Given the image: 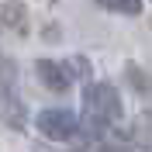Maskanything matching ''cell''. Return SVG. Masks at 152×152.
Here are the masks:
<instances>
[{"label": "cell", "mask_w": 152, "mask_h": 152, "mask_svg": "<svg viewBox=\"0 0 152 152\" xmlns=\"http://www.w3.org/2000/svg\"><path fill=\"white\" fill-rule=\"evenodd\" d=\"M83 114L97 118L104 124H114L121 118V97L111 83H90L83 90Z\"/></svg>", "instance_id": "1"}, {"label": "cell", "mask_w": 152, "mask_h": 152, "mask_svg": "<svg viewBox=\"0 0 152 152\" xmlns=\"http://www.w3.org/2000/svg\"><path fill=\"white\" fill-rule=\"evenodd\" d=\"M76 114L66 111V107H48V111L38 114V132L45 135V138H56V142H62V138H73L76 135Z\"/></svg>", "instance_id": "2"}, {"label": "cell", "mask_w": 152, "mask_h": 152, "mask_svg": "<svg viewBox=\"0 0 152 152\" xmlns=\"http://www.w3.org/2000/svg\"><path fill=\"white\" fill-rule=\"evenodd\" d=\"M35 73L42 76V83H45L48 90H56V94L69 90V83H73L69 69L62 66V62H52V59H38V62H35Z\"/></svg>", "instance_id": "3"}, {"label": "cell", "mask_w": 152, "mask_h": 152, "mask_svg": "<svg viewBox=\"0 0 152 152\" xmlns=\"http://www.w3.org/2000/svg\"><path fill=\"white\" fill-rule=\"evenodd\" d=\"M0 121L7 124V128H24V104H21L18 97H14V90L7 86H0Z\"/></svg>", "instance_id": "4"}, {"label": "cell", "mask_w": 152, "mask_h": 152, "mask_svg": "<svg viewBox=\"0 0 152 152\" xmlns=\"http://www.w3.org/2000/svg\"><path fill=\"white\" fill-rule=\"evenodd\" d=\"M0 18H4V24H7V28L24 31V7H21V4H4Z\"/></svg>", "instance_id": "5"}, {"label": "cell", "mask_w": 152, "mask_h": 152, "mask_svg": "<svg viewBox=\"0 0 152 152\" xmlns=\"http://www.w3.org/2000/svg\"><path fill=\"white\" fill-rule=\"evenodd\" d=\"M124 73H128V80H132V86L138 90V94H152V76H149V73H142L135 62H128Z\"/></svg>", "instance_id": "6"}, {"label": "cell", "mask_w": 152, "mask_h": 152, "mask_svg": "<svg viewBox=\"0 0 152 152\" xmlns=\"http://www.w3.org/2000/svg\"><path fill=\"white\" fill-rule=\"evenodd\" d=\"M107 10H118V14H138L142 10V0H100Z\"/></svg>", "instance_id": "7"}, {"label": "cell", "mask_w": 152, "mask_h": 152, "mask_svg": "<svg viewBox=\"0 0 152 152\" xmlns=\"http://www.w3.org/2000/svg\"><path fill=\"white\" fill-rule=\"evenodd\" d=\"M97 152H132V149H128V145H100Z\"/></svg>", "instance_id": "8"}]
</instances>
